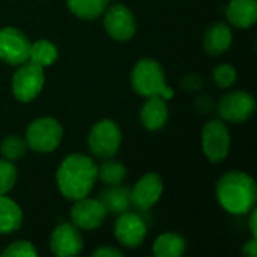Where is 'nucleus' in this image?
Returning <instances> with one entry per match:
<instances>
[{
  "mask_svg": "<svg viewBox=\"0 0 257 257\" xmlns=\"http://www.w3.org/2000/svg\"><path fill=\"white\" fill-rule=\"evenodd\" d=\"M96 181L98 164L84 154L65 157L56 173L59 191L68 200H78L89 196Z\"/></svg>",
  "mask_w": 257,
  "mask_h": 257,
  "instance_id": "obj_1",
  "label": "nucleus"
},
{
  "mask_svg": "<svg viewBox=\"0 0 257 257\" xmlns=\"http://www.w3.org/2000/svg\"><path fill=\"white\" fill-rule=\"evenodd\" d=\"M217 200L232 215L248 214L257 202L256 181L245 172L232 170L224 173L215 187Z\"/></svg>",
  "mask_w": 257,
  "mask_h": 257,
  "instance_id": "obj_2",
  "label": "nucleus"
},
{
  "mask_svg": "<svg viewBox=\"0 0 257 257\" xmlns=\"http://www.w3.org/2000/svg\"><path fill=\"white\" fill-rule=\"evenodd\" d=\"M131 84L140 96H161L166 101L173 98V89L166 83L163 66L154 59L139 60L131 72Z\"/></svg>",
  "mask_w": 257,
  "mask_h": 257,
  "instance_id": "obj_3",
  "label": "nucleus"
},
{
  "mask_svg": "<svg viewBox=\"0 0 257 257\" xmlns=\"http://www.w3.org/2000/svg\"><path fill=\"white\" fill-rule=\"evenodd\" d=\"M63 139L62 125L53 117L35 119L26 130L27 146L39 154H48L59 148Z\"/></svg>",
  "mask_w": 257,
  "mask_h": 257,
  "instance_id": "obj_4",
  "label": "nucleus"
},
{
  "mask_svg": "<svg viewBox=\"0 0 257 257\" xmlns=\"http://www.w3.org/2000/svg\"><path fill=\"white\" fill-rule=\"evenodd\" d=\"M45 81L44 68L27 60L18 65L12 77V95L20 102L33 101L42 90Z\"/></svg>",
  "mask_w": 257,
  "mask_h": 257,
  "instance_id": "obj_5",
  "label": "nucleus"
},
{
  "mask_svg": "<svg viewBox=\"0 0 257 257\" xmlns=\"http://www.w3.org/2000/svg\"><path fill=\"white\" fill-rule=\"evenodd\" d=\"M122 143V131L114 120L102 119L96 122L87 137L92 154L98 158H113Z\"/></svg>",
  "mask_w": 257,
  "mask_h": 257,
  "instance_id": "obj_6",
  "label": "nucleus"
},
{
  "mask_svg": "<svg viewBox=\"0 0 257 257\" xmlns=\"http://www.w3.org/2000/svg\"><path fill=\"white\" fill-rule=\"evenodd\" d=\"M256 111V99L253 95L236 90L226 93L217 104V113L221 120L230 123H242L248 120Z\"/></svg>",
  "mask_w": 257,
  "mask_h": 257,
  "instance_id": "obj_7",
  "label": "nucleus"
},
{
  "mask_svg": "<svg viewBox=\"0 0 257 257\" xmlns=\"http://www.w3.org/2000/svg\"><path fill=\"white\" fill-rule=\"evenodd\" d=\"M202 148L211 163H221L227 157L230 149V131L223 120L214 119L203 126Z\"/></svg>",
  "mask_w": 257,
  "mask_h": 257,
  "instance_id": "obj_8",
  "label": "nucleus"
},
{
  "mask_svg": "<svg viewBox=\"0 0 257 257\" xmlns=\"http://www.w3.org/2000/svg\"><path fill=\"white\" fill-rule=\"evenodd\" d=\"M29 38L17 27L6 26L0 29V60L11 66H18L29 60Z\"/></svg>",
  "mask_w": 257,
  "mask_h": 257,
  "instance_id": "obj_9",
  "label": "nucleus"
},
{
  "mask_svg": "<svg viewBox=\"0 0 257 257\" xmlns=\"http://www.w3.org/2000/svg\"><path fill=\"white\" fill-rule=\"evenodd\" d=\"M104 27L114 41L126 42L136 35L137 21L130 8L122 3H116L107 9L104 17Z\"/></svg>",
  "mask_w": 257,
  "mask_h": 257,
  "instance_id": "obj_10",
  "label": "nucleus"
},
{
  "mask_svg": "<svg viewBox=\"0 0 257 257\" xmlns=\"http://www.w3.org/2000/svg\"><path fill=\"white\" fill-rule=\"evenodd\" d=\"M148 235L146 221L136 212H123L114 223V236L126 248H139Z\"/></svg>",
  "mask_w": 257,
  "mask_h": 257,
  "instance_id": "obj_11",
  "label": "nucleus"
},
{
  "mask_svg": "<svg viewBox=\"0 0 257 257\" xmlns=\"http://www.w3.org/2000/svg\"><path fill=\"white\" fill-rule=\"evenodd\" d=\"M164 190L163 179L158 173H145L131 188V206L139 211L151 209L161 197Z\"/></svg>",
  "mask_w": 257,
  "mask_h": 257,
  "instance_id": "obj_12",
  "label": "nucleus"
},
{
  "mask_svg": "<svg viewBox=\"0 0 257 257\" xmlns=\"http://www.w3.org/2000/svg\"><path fill=\"white\" fill-rule=\"evenodd\" d=\"M107 217V211L98 199H89L87 196L74 200L71 208V220L78 229L95 230L98 229Z\"/></svg>",
  "mask_w": 257,
  "mask_h": 257,
  "instance_id": "obj_13",
  "label": "nucleus"
},
{
  "mask_svg": "<svg viewBox=\"0 0 257 257\" xmlns=\"http://www.w3.org/2000/svg\"><path fill=\"white\" fill-rule=\"evenodd\" d=\"M50 248L57 257L78 256L83 250V238L72 223L59 224L50 238Z\"/></svg>",
  "mask_w": 257,
  "mask_h": 257,
  "instance_id": "obj_14",
  "label": "nucleus"
},
{
  "mask_svg": "<svg viewBox=\"0 0 257 257\" xmlns=\"http://www.w3.org/2000/svg\"><path fill=\"white\" fill-rule=\"evenodd\" d=\"M140 119L146 130H161L169 119V107L166 99L161 96H149L140 110Z\"/></svg>",
  "mask_w": 257,
  "mask_h": 257,
  "instance_id": "obj_15",
  "label": "nucleus"
},
{
  "mask_svg": "<svg viewBox=\"0 0 257 257\" xmlns=\"http://www.w3.org/2000/svg\"><path fill=\"white\" fill-rule=\"evenodd\" d=\"M227 21L238 29H250L257 21V0H230Z\"/></svg>",
  "mask_w": 257,
  "mask_h": 257,
  "instance_id": "obj_16",
  "label": "nucleus"
},
{
  "mask_svg": "<svg viewBox=\"0 0 257 257\" xmlns=\"http://www.w3.org/2000/svg\"><path fill=\"white\" fill-rule=\"evenodd\" d=\"M98 200L105 208L107 214H123L131 206V190L122 184L108 185L99 193Z\"/></svg>",
  "mask_w": 257,
  "mask_h": 257,
  "instance_id": "obj_17",
  "label": "nucleus"
},
{
  "mask_svg": "<svg viewBox=\"0 0 257 257\" xmlns=\"http://www.w3.org/2000/svg\"><path fill=\"white\" fill-rule=\"evenodd\" d=\"M232 38V29L226 23H215L211 27H208L203 38V47L208 54L220 56L229 50Z\"/></svg>",
  "mask_w": 257,
  "mask_h": 257,
  "instance_id": "obj_18",
  "label": "nucleus"
},
{
  "mask_svg": "<svg viewBox=\"0 0 257 257\" xmlns=\"http://www.w3.org/2000/svg\"><path fill=\"white\" fill-rule=\"evenodd\" d=\"M23 211L17 202L0 194V235H11L21 227Z\"/></svg>",
  "mask_w": 257,
  "mask_h": 257,
  "instance_id": "obj_19",
  "label": "nucleus"
},
{
  "mask_svg": "<svg viewBox=\"0 0 257 257\" xmlns=\"http://www.w3.org/2000/svg\"><path fill=\"white\" fill-rule=\"evenodd\" d=\"M187 250V241L173 232L160 235L152 247V251L157 257H181Z\"/></svg>",
  "mask_w": 257,
  "mask_h": 257,
  "instance_id": "obj_20",
  "label": "nucleus"
},
{
  "mask_svg": "<svg viewBox=\"0 0 257 257\" xmlns=\"http://www.w3.org/2000/svg\"><path fill=\"white\" fill-rule=\"evenodd\" d=\"M57 56H59L57 47L48 39H38L30 44L29 60L42 68L53 65L57 60Z\"/></svg>",
  "mask_w": 257,
  "mask_h": 257,
  "instance_id": "obj_21",
  "label": "nucleus"
},
{
  "mask_svg": "<svg viewBox=\"0 0 257 257\" xmlns=\"http://www.w3.org/2000/svg\"><path fill=\"white\" fill-rule=\"evenodd\" d=\"M107 0H66L69 11L81 20H96L107 9Z\"/></svg>",
  "mask_w": 257,
  "mask_h": 257,
  "instance_id": "obj_22",
  "label": "nucleus"
},
{
  "mask_svg": "<svg viewBox=\"0 0 257 257\" xmlns=\"http://www.w3.org/2000/svg\"><path fill=\"white\" fill-rule=\"evenodd\" d=\"M126 178V167L123 163L111 158H104V161L98 166V179L105 185H117L122 184Z\"/></svg>",
  "mask_w": 257,
  "mask_h": 257,
  "instance_id": "obj_23",
  "label": "nucleus"
},
{
  "mask_svg": "<svg viewBox=\"0 0 257 257\" xmlns=\"http://www.w3.org/2000/svg\"><path fill=\"white\" fill-rule=\"evenodd\" d=\"M27 151V142L26 139L20 136H8L2 145H0V152L5 157V160L14 161L21 158Z\"/></svg>",
  "mask_w": 257,
  "mask_h": 257,
  "instance_id": "obj_24",
  "label": "nucleus"
},
{
  "mask_svg": "<svg viewBox=\"0 0 257 257\" xmlns=\"http://www.w3.org/2000/svg\"><path fill=\"white\" fill-rule=\"evenodd\" d=\"M17 167L9 160H0V194L9 193L17 182Z\"/></svg>",
  "mask_w": 257,
  "mask_h": 257,
  "instance_id": "obj_25",
  "label": "nucleus"
},
{
  "mask_svg": "<svg viewBox=\"0 0 257 257\" xmlns=\"http://www.w3.org/2000/svg\"><path fill=\"white\" fill-rule=\"evenodd\" d=\"M212 75H214V80H215L217 86L221 87V89H227V87L233 86L235 81H236V69L229 63L218 65L214 69Z\"/></svg>",
  "mask_w": 257,
  "mask_h": 257,
  "instance_id": "obj_26",
  "label": "nucleus"
},
{
  "mask_svg": "<svg viewBox=\"0 0 257 257\" xmlns=\"http://www.w3.org/2000/svg\"><path fill=\"white\" fill-rule=\"evenodd\" d=\"M3 257H36L38 251L35 248V245L29 241H17L12 242L11 245H8V248H5L2 251Z\"/></svg>",
  "mask_w": 257,
  "mask_h": 257,
  "instance_id": "obj_27",
  "label": "nucleus"
},
{
  "mask_svg": "<svg viewBox=\"0 0 257 257\" xmlns=\"http://www.w3.org/2000/svg\"><path fill=\"white\" fill-rule=\"evenodd\" d=\"M92 256L93 257H122V251H119V250H116V248H113V247L105 245V247H101V248L95 250Z\"/></svg>",
  "mask_w": 257,
  "mask_h": 257,
  "instance_id": "obj_28",
  "label": "nucleus"
},
{
  "mask_svg": "<svg viewBox=\"0 0 257 257\" xmlns=\"http://www.w3.org/2000/svg\"><path fill=\"white\" fill-rule=\"evenodd\" d=\"M242 253L248 257H257V238H251L248 242L244 244Z\"/></svg>",
  "mask_w": 257,
  "mask_h": 257,
  "instance_id": "obj_29",
  "label": "nucleus"
},
{
  "mask_svg": "<svg viewBox=\"0 0 257 257\" xmlns=\"http://www.w3.org/2000/svg\"><path fill=\"white\" fill-rule=\"evenodd\" d=\"M248 226H250V232L251 236L257 238V211L256 208H253L250 211V220H248Z\"/></svg>",
  "mask_w": 257,
  "mask_h": 257,
  "instance_id": "obj_30",
  "label": "nucleus"
},
{
  "mask_svg": "<svg viewBox=\"0 0 257 257\" xmlns=\"http://www.w3.org/2000/svg\"><path fill=\"white\" fill-rule=\"evenodd\" d=\"M107 2H113V0H107Z\"/></svg>",
  "mask_w": 257,
  "mask_h": 257,
  "instance_id": "obj_31",
  "label": "nucleus"
}]
</instances>
